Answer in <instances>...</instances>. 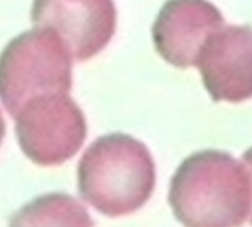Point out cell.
Returning a JSON list of instances; mask_svg holds the SVG:
<instances>
[{
	"mask_svg": "<svg viewBox=\"0 0 252 227\" xmlns=\"http://www.w3.org/2000/svg\"><path fill=\"white\" fill-rule=\"evenodd\" d=\"M168 199L184 227H242L251 214L252 187L242 162L208 149L181 162Z\"/></svg>",
	"mask_w": 252,
	"mask_h": 227,
	"instance_id": "1",
	"label": "cell"
},
{
	"mask_svg": "<svg viewBox=\"0 0 252 227\" xmlns=\"http://www.w3.org/2000/svg\"><path fill=\"white\" fill-rule=\"evenodd\" d=\"M156 184V165L147 146L132 135L113 132L95 140L77 165L80 196L107 217L138 211Z\"/></svg>",
	"mask_w": 252,
	"mask_h": 227,
	"instance_id": "2",
	"label": "cell"
},
{
	"mask_svg": "<svg viewBox=\"0 0 252 227\" xmlns=\"http://www.w3.org/2000/svg\"><path fill=\"white\" fill-rule=\"evenodd\" d=\"M71 54L52 29L36 26L15 36L0 54V101L14 118L30 98L70 92Z\"/></svg>",
	"mask_w": 252,
	"mask_h": 227,
	"instance_id": "3",
	"label": "cell"
},
{
	"mask_svg": "<svg viewBox=\"0 0 252 227\" xmlns=\"http://www.w3.org/2000/svg\"><path fill=\"white\" fill-rule=\"evenodd\" d=\"M23 153L39 166L71 159L88 134L86 118L68 92L40 94L26 101L14 116Z\"/></svg>",
	"mask_w": 252,
	"mask_h": 227,
	"instance_id": "4",
	"label": "cell"
},
{
	"mask_svg": "<svg viewBox=\"0 0 252 227\" xmlns=\"http://www.w3.org/2000/svg\"><path fill=\"white\" fill-rule=\"evenodd\" d=\"M30 18L34 26L58 33L76 61L98 55L117 24L114 0H33Z\"/></svg>",
	"mask_w": 252,
	"mask_h": 227,
	"instance_id": "5",
	"label": "cell"
},
{
	"mask_svg": "<svg viewBox=\"0 0 252 227\" xmlns=\"http://www.w3.org/2000/svg\"><path fill=\"white\" fill-rule=\"evenodd\" d=\"M202 82L215 102L252 98V27L224 24L212 32L196 61Z\"/></svg>",
	"mask_w": 252,
	"mask_h": 227,
	"instance_id": "6",
	"label": "cell"
},
{
	"mask_svg": "<svg viewBox=\"0 0 252 227\" xmlns=\"http://www.w3.org/2000/svg\"><path fill=\"white\" fill-rule=\"evenodd\" d=\"M222 26L221 11L208 0H166L152 27L155 49L174 67H196L208 36Z\"/></svg>",
	"mask_w": 252,
	"mask_h": 227,
	"instance_id": "7",
	"label": "cell"
},
{
	"mask_svg": "<svg viewBox=\"0 0 252 227\" xmlns=\"http://www.w3.org/2000/svg\"><path fill=\"white\" fill-rule=\"evenodd\" d=\"M9 227H94L86 208L67 193H46L21 206Z\"/></svg>",
	"mask_w": 252,
	"mask_h": 227,
	"instance_id": "8",
	"label": "cell"
},
{
	"mask_svg": "<svg viewBox=\"0 0 252 227\" xmlns=\"http://www.w3.org/2000/svg\"><path fill=\"white\" fill-rule=\"evenodd\" d=\"M242 163L245 165L246 171H248V175H249V180H251V187H252V147H249L243 156H242ZM249 221L252 224V208H251V214H249Z\"/></svg>",
	"mask_w": 252,
	"mask_h": 227,
	"instance_id": "9",
	"label": "cell"
},
{
	"mask_svg": "<svg viewBox=\"0 0 252 227\" xmlns=\"http://www.w3.org/2000/svg\"><path fill=\"white\" fill-rule=\"evenodd\" d=\"M3 137H5V121H3L2 113H0V144L3 141Z\"/></svg>",
	"mask_w": 252,
	"mask_h": 227,
	"instance_id": "10",
	"label": "cell"
}]
</instances>
